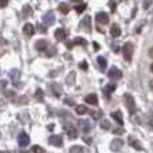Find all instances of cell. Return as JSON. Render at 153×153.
<instances>
[{"label": "cell", "instance_id": "f546056e", "mask_svg": "<svg viewBox=\"0 0 153 153\" xmlns=\"http://www.w3.org/2000/svg\"><path fill=\"white\" fill-rule=\"evenodd\" d=\"M5 86H7V81H0V93H3L5 90Z\"/></svg>", "mask_w": 153, "mask_h": 153}, {"label": "cell", "instance_id": "ba28073f", "mask_svg": "<svg viewBox=\"0 0 153 153\" xmlns=\"http://www.w3.org/2000/svg\"><path fill=\"white\" fill-rule=\"evenodd\" d=\"M48 144H50V145H54V146H62L63 145V141H62L61 136L54 134V136H51V137L48 138Z\"/></svg>", "mask_w": 153, "mask_h": 153}, {"label": "cell", "instance_id": "2e32d148", "mask_svg": "<svg viewBox=\"0 0 153 153\" xmlns=\"http://www.w3.org/2000/svg\"><path fill=\"white\" fill-rule=\"evenodd\" d=\"M111 117H113L114 120H116V122L118 125H124V118H122V113L120 110H117V111H113L111 113Z\"/></svg>", "mask_w": 153, "mask_h": 153}, {"label": "cell", "instance_id": "ac0fdd59", "mask_svg": "<svg viewBox=\"0 0 153 153\" xmlns=\"http://www.w3.org/2000/svg\"><path fill=\"white\" fill-rule=\"evenodd\" d=\"M114 90H116V85H114V83H109V85H106L105 89H103V94L106 95V98H109V95H110Z\"/></svg>", "mask_w": 153, "mask_h": 153}, {"label": "cell", "instance_id": "4dcf8cb0", "mask_svg": "<svg viewBox=\"0 0 153 153\" xmlns=\"http://www.w3.org/2000/svg\"><path fill=\"white\" fill-rule=\"evenodd\" d=\"M85 8H86V4H81V5H76V7H75V11H76V12H78V13H81L82 11L85 10Z\"/></svg>", "mask_w": 153, "mask_h": 153}, {"label": "cell", "instance_id": "b9f144b4", "mask_svg": "<svg viewBox=\"0 0 153 153\" xmlns=\"http://www.w3.org/2000/svg\"><path fill=\"white\" fill-rule=\"evenodd\" d=\"M54 129V125L51 124V125H48V130H53Z\"/></svg>", "mask_w": 153, "mask_h": 153}, {"label": "cell", "instance_id": "d590c367", "mask_svg": "<svg viewBox=\"0 0 153 153\" xmlns=\"http://www.w3.org/2000/svg\"><path fill=\"white\" fill-rule=\"evenodd\" d=\"M38 28H39L42 32H46V26H43V24H40V23H39V26H38Z\"/></svg>", "mask_w": 153, "mask_h": 153}, {"label": "cell", "instance_id": "277c9868", "mask_svg": "<svg viewBox=\"0 0 153 153\" xmlns=\"http://www.w3.org/2000/svg\"><path fill=\"white\" fill-rule=\"evenodd\" d=\"M18 143H19V146H22V148L27 146V145L30 144V137H28V134H26L24 132L19 133V136H18Z\"/></svg>", "mask_w": 153, "mask_h": 153}, {"label": "cell", "instance_id": "4fadbf2b", "mask_svg": "<svg viewBox=\"0 0 153 153\" xmlns=\"http://www.w3.org/2000/svg\"><path fill=\"white\" fill-rule=\"evenodd\" d=\"M47 47H48V43H47V40H45V39H40L35 43V48H36L38 51H46Z\"/></svg>", "mask_w": 153, "mask_h": 153}, {"label": "cell", "instance_id": "52a82bcc", "mask_svg": "<svg viewBox=\"0 0 153 153\" xmlns=\"http://www.w3.org/2000/svg\"><path fill=\"white\" fill-rule=\"evenodd\" d=\"M95 20L100 24H108L109 23V15L106 12H98L95 15Z\"/></svg>", "mask_w": 153, "mask_h": 153}, {"label": "cell", "instance_id": "f1b7e54d", "mask_svg": "<svg viewBox=\"0 0 153 153\" xmlns=\"http://www.w3.org/2000/svg\"><path fill=\"white\" fill-rule=\"evenodd\" d=\"M81 45V46H86V40L82 39V38H75L74 39V45Z\"/></svg>", "mask_w": 153, "mask_h": 153}, {"label": "cell", "instance_id": "ab89813d", "mask_svg": "<svg viewBox=\"0 0 153 153\" xmlns=\"http://www.w3.org/2000/svg\"><path fill=\"white\" fill-rule=\"evenodd\" d=\"M66 102L70 103V105H75V102H74V101H71V100H66Z\"/></svg>", "mask_w": 153, "mask_h": 153}, {"label": "cell", "instance_id": "f35d334b", "mask_svg": "<svg viewBox=\"0 0 153 153\" xmlns=\"http://www.w3.org/2000/svg\"><path fill=\"white\" fill-rule=\"evenodd\" d=\"M8 4V1H0V7H5Z\"/></svg>", "mask_w": 153, "mask_h": 153}, {"label": "cell", "instance_id": "ee69618b", "mask_svg": "<svg viewBox=\"0 0 153 153\" xmlns=\"http://www.w3.org/2000/svg\"><path fill=\"white\" fill-rule=\"evenodd\" d=\"M0 153H11L10 151H0Z\"/></svg>", "mask_w": 153, "mask_h": 153}, {"label": "cell", "instance_id": "e0dca14e", "mask_svg": "<svg viewBox=\"0 0 153 153\" xmlns=\"http://www.w3.org/2000/svg\"><path fill=\"white\" fill-rule=\"evenodd\" d=\"M110 35L113 38L120 36V35H121V28H120V26H117V24H111V27H110Z\"/></svg>", "mask_w": 153, "mask_h": 153}, {"label": "cell", "instance_id": "30bf717a", "mask_svg": "<svg viewBox=\"0 0 153 153\" xmlns=\"http://www.w3.org/2000/svg\"><path fill=\"white\" fill-rule=\"evenodd\" d=\"M128 143H129V145L132 146V148L137 149V151H143V145H141L140 141L136 140L133 136H129V138H128Z\"/></svg>", "mask_w": 153, "mask_h": 153}, {"label": "cell", "instance_id": "1f68e13d", "mask_svg": "<svg viewBox=\"0 0 153 153\" xmlns=\"http://www.w3.org/2000/svg\"><path fill=\"white\" fill-rule=\"evenodd\" d=\"M90 114H91V116L94 117L95 120H97V118H101V116H102V113H101V111H90Z\"/></svg>", "mask_w": 153, "mask_h": 153}, {"label": "cell", "instance_id": "7402d4cb", "mask_svg": "<svg viewBox=\"0 0 153 153\" xmlns=\"http://www.w3.org/2000/svg\"><path fill=\"white\" fill-rule=\"evenodd\" d=\"M97 61H98V65H100V69L102 70V71H105L106 66H108V62H106V59L103 58V56H98Z\"/></svg>", "mask_w": 153, "mask_h": 153}, {"label": "cell", "instance_id": "603a6c76", "mask_svg": "<svg viewBox=\"0 0 153 153\" xmlns=\"http://www.w3.org/2000/svg\"><path fill=\"white\" fill-rule=\"evenodd\" d=\"M50 89H51V90H53V91H54V94H55V95H56V97H59V95H61V91H62V87H61V86H59V85H58V83H53V85H51V86H50Z\"/></svg>", "mask_w": 153, "mask_h": 153}, {"label": "cell", "instance_id": "f6af8a7d", "mask_svg": "<svg viewBox=\"0 0 153 153\" xmlns=\"http://www.w3.org/2000/svg\"><path fill=\"white\" fill-rule=\"evenodd\" d=\"M151 87H152V89H153V81L151 82Z\"/></svg>", "mask_w": 153, "mask_h": 153}, {"label": "cell", "instance_id": "7bdbcfd3", "mask_svg": "<svg viewBox=\"0 0 153 153\" xmlns=\"http://www.w3.org/2000/svg\"><path fill=\"white\" fill-rule=\"evenodd\" d=\"M94 48H95V50H98V48H100V46H98L95 42H94Z\"/></svg>", "mask_w": 153, "mask_h": 153}, {"label": "cell", "instance_id": "7c38bea8", "mask_svg": "<svg viewBox=\"0 0 153 153\" xmlns=\"http://www.w3.org/2000/svg\"><path fill=\"white\" fill-rule=\"evenodd\" d=\"M54 35H55V39L56 40H65L67 38V32L65 31L63 28H56L55 30V34H54Z\"/></svg>", "mask_w": 153, "mask_h": 153}, {"label": "cell", "instance_id": "8fae6325", "mask_svg": "<svg viewBox=\"0 0 153 153\" xmlns=\"http://www.w3.org/2000/svg\"><path fill=\"white\" fill-rule=\"evenodd\" d=\"M78 125L82 128V130H83L85 133H89L90 129H91V124H90L87 120H79V121H78Z\"/></svg>", "mask_w": 153, "mask_h": 153}, {"label": "cell", "instance_id": "bcb514c9", "mask_svg": "<svg viewBox=\"0 0 153 153\" xmlns=\"http://www.w3.org/2000/svg\"><path fill=\"white\" fill-rule=\"evenodd\" d=\"M151 70H152V73H153V65H152V67H151Z\"/></svg>", "mask_w": 153, "mask_h": 153}, {"label": "cell", "instance_id": "ffe728a7", "mask_svg": "<svg viewBox=\"0 0 153 153\" xmlns=\"http://www.w3.org/2000/svg\"><path fill=\"white\" fill-rule=\"evenodd\" d=\"M58 10L61 13H63V15H67L70 11V5L67 4V3H61V4L58 5Z\"/></svg>", "mask_w": 153, "mask_h": 153}, {"label": "cell", "instance_id": "e575fe53", "mask_svg": "<svg viewBox=\"0 0 153 153\" xmlns=\"http://www.w3.org/2000/svg\"><path fill=\"white\" fill-rule=\"evenodd\" d=\"M79 67H81L82 70H86V69H87V63H86V62H85V61H83V62H81V65H79Z\"/></svg>", "mask_w": 153, "mask_h": 153}, {"label": "cell", "instance_id": "5bb4252c", "mask_svg": "<svg viewBox=\"0 0 153 153\" xmlns=\"http://www.w3.org/2000/svg\"><path fill=\"white\" fill-rule=\"evenodd\" d=\"M10 78H11V81H12V83L16 85L18 83V81H19V78H20V71L16 70V69L11 70L10 71Z\"/></svg>", "mask_w": 153, "mask_h": 153}, {"label": "cell", "instance_id": "5b68a950", "mask_svg": "<svg viewBox=\"0 0 153 153\" xmlns=\"http://www.w3.org/2000/svg\"><path fill=\"white\" fill-rule=\"evenodd\" d=\"M43 22H45L46 26L54 24V22H55V15H54L53 11H48V12H46L45 15H43Z\"/></svg>", "mask_w": 153, "mask_h": 153}, {"label": "cell", "instance_id": "d6a6232c", "mask_svg": "<svg viewBox=\"0 0 153 153\" xmlns=\"http://www.w3.org/2000/svg\"><path fill=\"white\" fill-rule=\"evenodd\" d=\"M148 125H149V128L153 130V116L152 114H149L148 116Z\"/></svg>", "mask_w": 153, "mask_h": 153}, {"label": "cell", "instance_id": "d6986e66", "mask_svg": "<svg viewBox=\"0 0 153 153\" xmlns=\"http://www.w3.org/2000/svg\"><path fill=\"white\" fill-rule=\"evenodd\" d=\"M85 101H86L87 103H90V105H97L98 103V98L95 94H89L85 97Z\"/></svg>", "mask_w": 153, "mask_h": 153}, {"label": "cell", "instance_id": "cb8c5ba5", "mask_svg": "<svg viewBox=\"0 0 153 153\" xmlns=\"http://www.w3.org/2000/svg\"><path fill=\"white\" fill-rule=\"evenodd\" d=\"M85 151H86V149H85L83 146L74 145V146H71V149H70V153H86Z\"/></svg>", "mask_w": 153, "mask_h": 153}, {"label": "cell", "instance_id": "83f0119b", "mask_svg": "<svg viewBox=\"0 0 153 153\" xmlns=\"http://www.w3.org/2000/svg\"><path fill=\"white\" fill-rule=\"evenodd\" d=\"M31 13H32L31 7H30V5H24V8H23V15H24V16H28V15H31Z\"/></svg>", "mask_w": 153, "mask_h": 153}, {"label": "cell", "instance_id": "4316f807", "mask_svg": "<svg viewBox=\"0 0 153 153\" xmlns=\"http://www.w3.org/2000/svg\"><path fill=\"white\" fill-rule=\"evenodd\" d=\"M31 152L32 153H45V149H43L42 146H39V145H34Z\"/></svg>", "mask_w": 153, "mask_h": 153}, {"label": "cell", "instance_id": "484cf974", "mask_svg": "<svg viewBox=\"0 0 153 153\" xmlns=\"http://www.w3.org/2000/svg\"><path fill=\"white\" fill-rule=\"evenodd\" d=\"M101 128H102L103 130L110 129V122H109L108 120H102V121H101Z\"/></svg>", "mask_w": 153, "mask_h": 153}, {"label": "cell", "instance_id": "60d3db41", "mask_svg": "<svg viewBox=\"0 0 153 153\" xmlns=\"http://www.w3.org/2000/svg\"><path fill=\"white\" fill-rule=\"evenodd\" d=\"M149 55H151V58H153V47L149 50Z\"/></svg>", "mask_w": 153, "mask_h": 153}, {"label": "cell", "instance_id": "9a60e30c", "mask_svg": "<svg viewBox=\"0 0 153 153\" xmlns=\"http://www.w3.org/2000/svg\"><path fill=\"white\" fill-rule=\"evenodd\" d=\"M23 32L27 35V36H32V35L35 34V27L32 26V24H30V23L24 24V27H23Z\"/></svg>", "mask_w": 153, "mask_h": 153}, {"label": "cell", "instance_id": "3957f363", "mask_svg": "<svg viewBox=\"0 0 153 153\" xmlns=\"http://www.w3.org/2000/svg\"><path fill=\"white\" fill-rule=\"evenodd\" d=\"M65 130H66L67 136L70 138H76L78 137V130H76L75 126H73L71 124H65Z\"/></svg>", "mask_w": 153, "mask_h": 153}, {"label": "cell", "instance_id": "836d02e7", "mask_svg": "<svg viewBox=\"0 0 153 153\" xmlns=\"http://www.w3.org/2000/svg\"><path fill=\"white\" fill-rule=\"evenodd\" d=\"M85 26L87 27V31H90V16L85 18Z\"/></svg>", "mask_w": 153, "mask_h": 153}, {"label": "cell", "instance_id": "d4e9b609", "mask_svg": "<svg viewBox=\"0 0 153 153\" xmlns=\"http://www.w3.org/2000/svg\"><path fill=\"white\" fill-rule=\"evenodd\" d=\"M35 98H36V101H40V102L43 101V90L42 89H38L36 91H35Z\"/></svg>", "mask_w": 153, "mask_h": 153}, {"label": "cell", "instance_id": "7a4b0ae2", "mask_svg": "<svg viewBox=\"0 0 153 153\" xmlns=\"http://www.w3.org/2000/svg\"><path fill=\"white\" fill-rule=\"evenodd\" d=\"M122 53H124V58L126 62H130L133 58V53H134V45L132 42H126L122 47Z\"/></svg>", "mask_w": 153, "mask_h": 153}, {"label": "cell", "instance_id": "44dd1931", "mask_svg": "<svg viewBox=\"0 0 153 153\" xmlns=\"http://www.w3.org/2000/svg\"><path fill=\"white\" fill-rule=\"evenodd\" d=\"M75 111H76V114H79V116H83V114L89 113L87 108L86 106H83V105H76L75 106Z\"/></svg>", "mask_w": 153, "mask_h": 153}, {"label": "cell", "instance_id": "6da1fadb", "mask_svg": "<svg viewBox=\"0 0 153 153\" xmlns=\"http://www.w3.org/2000/svg\"><path fill=\"white\" fill-rule=\"evenodd\" d=\"M124 101H125V106H126L128 111L130 114H134L136 110H137V106H136V101L133 98L132 94H125L124 95Z\"/></svg>", "mask_w": 153, "mask_h": 153}, {"label": "cell", "instance_id": "9c48e42d", "mask_svg": "<svg viewBox=\"0 0 153 153\" xmlns=\"http://www.w3.org/2000/svg\"><path fill=\"white\" fill-rule=\"evenodd\" d=\"M124 140H121V138H116V140H113L111 141V144H110V148H111V151H114V152H118L120 149L124 146Z\"/></svg>", "mask_w": 153, "mask_h": 153}, {"label": "cell", "instance_id": "8992f818", "mask_svg": "<svg viewBox=\"0 0 153 153\" xmlns=\"http://www.w3.org/2000/svg\"><path fill=\"white\" fill-rule=\"evenodd\" d=\"M108 76L110 79H120L122 76V71L120 69H117V67H111L108 73Z\"/></svg>", "mask_w": 153, "mask_h": 153}, {"label": "cell", "instance_id": "8d00e7d4", "mask_svg": "<svg viewBox=\"0 0 153 153\" xmlns=\"http://www.w3.org/2000/svg\"><path fill=\"white\" fill-rule=\"evenodd\" d=\"M113 133H114V134H122V133H124V130H122V129H118V130H113Z\"/></svg>", "mask_w": 153, "mask_h": 153}, {"label": "cell", "instance_id": "74e56055", "mask_svg": "<svg viewBox=\"0 0 153 153\" xmlns=\"http://www.w3.org/2000/svg\"><path fill=\"white\" fill-rule=\"evenodd\" d=\"M149 5H151V1H145V3H144V8H148Z\"/></svg>", "mask_w": 153, "mask_h": 153}]
</instances>
